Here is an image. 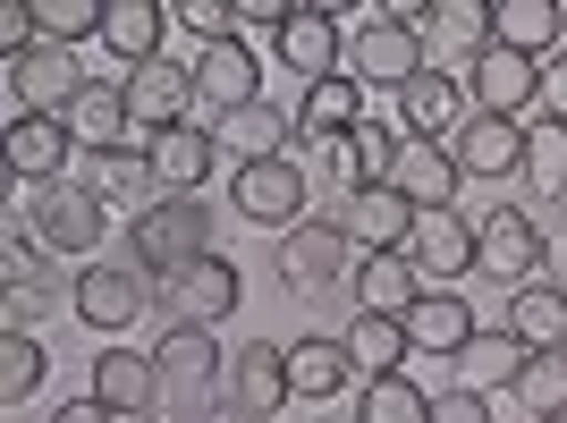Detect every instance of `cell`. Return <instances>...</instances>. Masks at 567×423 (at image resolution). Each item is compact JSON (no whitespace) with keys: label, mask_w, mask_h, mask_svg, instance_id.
<instances>
[{"label":"cell","mask_w":567,"mask_h":423,"mask_svg":"<svg viewBox=\"0 0 567 423\" xmlns=\"http://www.w3.org/2000/svg\"><path fill=\"white\" fill-rule=\"evenodd\" d=\"M127 255L153 271V280H178L187 262L213 255V212L204 195H153V204L127 220Z\"/></svg>","instance_id":"6da1fadb"},{"label":"cell","mask_w":567,"mask_h":423,"mask_svg":"<svg viewBox=\"0 0 567 423\" xmlns=\"http://www.w3.org/2000/svg\"><path fill=\"white\" fill-rule=\"evenodd\" d=\"M348 76L364 94H406V85L424 76V34L390 18V0H373V9L348 25Z\"/></svg>","instance_id":"7a4b0ae2"},{"label":"cell","mask_w":567,"mask_h":423,"mask_svg":"<svg viewBox=\"0 0 567 423\" xmlns=\"http://www.w3.org/2000/svg\"><path fill=\"white\" fill-rule=\"evenodd\" d=\"M76 322L94 330V339H118V330L136 322V313H153V297H162V280H153V271H144L136 255H102V262H85V271H76Z\"/></svg>","instance_id":"3957f363"},{"label":"cell","mask_w":567,"mask_h":423,"mask_svg":"<svg viewBox=\"0 0 567 423\" xmlns=\"http://www.w3.org/2000/svg\"><path fill=\"white\" fill-rule=\"evenodd\" d=\"M237 297H246V271H237L229 255H204V262H187L178 280H162L153 313H162V330H220L237 313Z\"/></svg>","instance_id":"277c9868"},{"label":"cell","mask_w":567,"mask_h":423,"mask_svg":"<svg viewBox=\"0 0 567 423\" xmlns=\"http://www.w3.org/2000/svg\"><path fill=\"white\" fill-rule=\"evenodd\" d=\"M34 237H43L60 262H102V237H111V204H102L94 187H76V178H60V187L34 195Z\"/></svg>","instance_id":"5b68a950"},{"label":"cell","mask_w":567,"mask_h":423,"mask_svg":"<svg viewBox=\"0 0 567 423\" xmlns=\"http://www.w3.org/2000/svg\"><path fill=\"white\" fill-rule=\"evenodd\" d=\"M288 399H297L288 348H280V339H246V348L229 355V373H220V406H229V423H280Z\"/></svg>","instance_id":"8992f818"},{"label":"cell","mask_w":567,"mask_h":423,"mask_svg":"<svg viewBox=\"0 0 567 423\" xmlns=\"http://www.w3.org/2000/svg\"><path fill=\"white\" fill-rule=\"evenodd\" d=\"M474 271H483V280H499L508 297H517L525 280H543V220H534V212H517V204L483 212V220H474Z\"/></svg>","instance_id":"52a82bcc"},{"label":"cell","mask_w":567,"mask_h":423,"mask_svg":"<svg viewBox=\"0 0 567 423\" xmlns=\"http://www.w3.org/2000/svg\"><path fill=\"white\" fill-rule=\"evenodd\" d=\"M85 85H94V76H85V60H76V51H60V43H34L25 60H9L18 118H69Z\"/></svg>","instance_id":"ba28073f"},{"label":"cell","mask_w":567,"mask_h":423,"mask_svg":"<svg viewBox=\"0 0 567 423\" xmlns=\"http://www.w3.org/2000/svg\"><path fill=\"white\" fill-rule=\"evenodd\" d=\"M229 204H237V220L288 237L297 220H306V162H246V169H229Z\"/></svg>","instance_id":"9c48e42d"},{"label":"cell","mask_w":567,"mask_h":423,"mask_svg":"<svg viewBox=\"0 0 567 423\" xmlns=\"http://www.w3.org/2000/svg\"><path fill=\"white\" fill-rule=\"evenodd\" d=\"M355 271V246L339 220H297V229L280 237V280L297 288V297H322V288H339Z\"/></svg>","instance_id":"30bf717a"},{"label":"cell","mask_w":567,"mask_h":423,"mask_svg":"<svg viewBox=\"0 0 567 423\" xmlns=\"http://www.w3.org/2000/svg\"><path fill=\"white\" fill-rule=\"evenodd\" d=\"M466 102H474V111H492V118H534V102H543V60L492 43L466 69Z\"/></svg>","instance_id":"8fae6325"},{"label":"cell","mask_w":567,"mask_h":423,"mask_svg":"<svg viewBox=\"0 0 567 423\" xmlns=\"http://www.w3.org/2000/svg\"><path fill=\"white\" fill-rule=\"evenodd\" d=\"M406 262H415V280H424V288L474 280V220H466V212H415Z\"/></svg>","instance_id":"7c38bea8"},{"label":"cell","mask_w":567,"mask_h":423,"mask_svg":"<svg viewBox=\"0 0 567 423\" xmlns=\"http://www.w3.org/2000/svg\"><path fill=\"white\" fill-rule=\"evenodd\" d=\"M415 34H424V69H457V60L474 69V60L499 43L492 34V0H432Z\"/></svg>","instance_id":"4fadbf2b"},{"label":"cell","mask_w":567,"mask_h":423,"mask_svg":"<svg viewBox=\"0 0 567 423\" xmlns=\"http://www.w3.org/2000/svg\"><path fill=\"white\" fill-rule=\"evenodd\" d=\"M76 187H94L111 212H144L153 195H162V178H153V144H111V153H76Z\"/></svg>","instance_id":"5bb4252c"},{"label":"cell","mask_w":567,"mask_h":423,"mask_svg":"<svg viewBox=\"0 0 567 423\" xmlns=\"http://www.w3.org/2000/svg\"><path fill=\"white\" fill-rule=\"evenodd\" d=\"M127 118H136V136H169V127H187V118H195V69H178V60L127 69Z\"/></svg>","instance_id":"9a60e30c"},{"label":"cell","mask_w":567,"mask_h":423,"mask_svg":"<svg viewBox=\"0 0 567 423\" xmlns=\"http://www.w3.org/2000/svg\"><path fill=\"white\" fill-rule=\"evenodd\" d=\"M399 102V136H415V144H450L457 127L474 118V102H466V85H457L450 69H424L406 94H390Z\"/></svg>","instance_id":"2e32d148"},{"label":"cell","mask_w":567,"mask_h":423,"mask_svg":"<svg viewBox=\"0 0 567 423\" xmlns=\"http://www.w3.org/2000/svg\"><path fill=\"white\" fill-rule=\"evenodd\" d=\"M271 51H280L288 76L322 85V76L348 69V25H339V9H306V0H297V18H288V34H280Z\"/></svg>","instance_id":"e0dca14e"},{"label":"cell","mask_w":567,"mask_h":423,"mask_svg":"<svg viewBox=\"0 0 567 423\" xmlns=\"http://www.w3.org/2000/svg\"><path fill=\"white\" fill-rule=\"evenodd\" d=\"M213 144H220V162H229V169H246V162H288L297 118H288L271 94H262V102H246V111L213 118Z\"/></svg>","instance_id":"ac0fdd59"},{"label":"cell","mask_w":567,"mask_h":423,"mask_svg":"<svg viewBox=\"0 0 567 423\" xmlns=\"http://www.w3.org/2000/svg\"><path fill=\"white\" fill-rule=\"evenodd\" d=\"M339 229H348L355 255H406V237H415V204L399 187H355L339 204Z\"/></svg>","instance_id":"d6986e66"},{"label":"cell","mask_w":567,"mask_h":423,"mask_svg":"<svg viewBox=\"0 0 567 423\" xmlns=\"http://www.w3.org/2000/svg\"><path fill=\"white\" fill-rule=\"evenodd\" d=\"M85 399H102L118 423L127 415H162V364H153L144 348H118L111 339V348L94 355V390H85Z\"/></svg>","instance_id":"ffe728a7"},{"label":"cell","mask_w":567,"mask_h":423,"mask_svg":"<svg viewBox=\"0 0 567 423\" xmlns=\"http://www.w3.org/2000/svg\"><path fill=\"white\" fill-rule=\"evenodd\" d=\"M399 322H406V348H415V364H424V355L457 364V355H466V339L483 330V322H474V306L457 297V288H424V297H415Z\"/></svg>","instance_id":"44dd1931"},{"label":"cell","mask_w":567,"mask_h":423,"mask_svg":"<svg viewBox=\"0 0 567 423\" xmlns=\"http://www.w3.org/2000/svg\"><path fill=\"white\" fill-rule=\"evenodd\" d=\"M9 178H25V187H60V178H76L69 118H9Z\"/></svg>","instance_id":"7402d4cb"},{"label":"cell","mask_w":567,"mask_h":423,"mask_svg":"<svg viewBox=\"0 0 567 423\" xmlns=\"http://www.w3.org/2000/svg\"><path fill=\"white\" fill-rule=\"evenodd\" d=\"M381 187H399L415 212H457V187H466V169H457L450 144H415V136H406V144H399V169H390Z\"/></svg>","instance_id":"603a6c76"},{"label":"cell","mask_w":567,"mask_h":423,"mask_svg":"<svg viewBox=\"0 0 567 423\" xmlns=\"http://www.w3.org/2000/svg\"><path fill=\"white\" fill-rule=\"evenodd\" d=\"M162 25H178L169 0H111V9H102V51H111L118 69H153V60H169Z\"/></svg>","instance_id":"cb8c5ba5"},{"label":"cell","mask_w":567,"mask_h":423,"mask_svg":"<svg viewBox=\"0 0 567 423\" xmlns=\"http://www.w3.org/2000/svg\"><path fill=\"white\" fill-rule=\"evenodd\" d=\"M195 102H213V118H229V111H246V102H262V60L246 51V34H237V43L195 51Z\"/></svg>","instance_id":"d4e9b609"},{"label":"cell","mask_w":567,"mask_h":423,"mask_svg":"<svg viewBox=\"0 0 567 423\" xmlns=\"http://www.w3.org/2000/svg\"><path fill=\"white\" fill-rule=\"evenodd\" d=\"M450 153H457V169H466V178H517V162H525V118L474 111L466 127L450 136Z\"/></svg>","instance_id":"484cf974"},{"label":"cell","mask_w":567,"mask_h":423,"mask_svg":"<svg viewBox=\"0 0 567 423\" xmlns=\"http://www.w3.org/2000/svg\"><path fill=\"white\" fill-rule=\"evenodd\" d=\"M153 144V178H162V195H204V178L220 169V144L204 118H187V127H169V136H144Z\"/></svg>","instance_id":"4316f807"},{"label":"cell","mask_w":567,"mask_h":423,"mask_svg":"<svg viewBox=\"0 0 567 423\" xmlns=\"http://www.w3.org/2000/svg\"><path fill=\"white\" fill-rule=\"evenodd\" d=\"M517 187L534 195V204H567V118L559 111H534V118H525Z\"/></svg>","instance_id":"83f0119b"},{"label":"cell","mask_w":567,"mask_h":423,"mask_svg":"<svg viewBox=\"0 0 567 423\" xmlns=\"http://www.w3.org/2000/svg\"><path fill=\"white\" fill-rule=\"evenodd\" d=\"M492 34L525 60H550L567 43V0H492Z\"/></svg>","instance_id":"f1b7e54d"},{"label":"cell","mask_w":567,"mask_h":423,"mask_svg":"<svg viewBox=\"0 0 567 423\" xmlns=\"http://www.w3.org/2000/svg\"><path fill=\"white\" fill-rule=\"evenodd\" d=\"M339 339H348L355 381H390V373H406V364H415V348H406V322H399V313H355Z\"/></svg>","instance_id":"f546056e"},{"label":"cell","mask_w":567,"mask_h":423,"mask_svg":"<svg viewBox=\"0 0 567 423\" xmlns=\"http://www.w3.org/2000/svg\"><path fill=\"white\" fill-rule=\"evenodd\" d=\"M508 339H517L525 355L567 348V288L559 280H525L517 297H508Z\"/></svg>","instance_id":"4dcf8cb0"},{"label":"cell","mask_w":567,"mask_h":423,"mask_svg":"<svg viewBox=\"0 0 567 423\" xmlns=\"http://www.w3.org/2000/svg\"><path fill=\"white\" fill-rule=\"evenodd\" d=\"M69 136H76V153H111V144H136V118H127V85H85L76 94V111H69Z\"/></svg>","instance_id":"1f68e13d"},{"label":"cell","mask_w":567,"mask_h":423,"mask_svg":"<svg viewBox=\"0 0 567 423\" xmlns=\"http://www.w3.org/2000/svg\"><path fill=\"white\" fill-rule=\"evenodd\" d=\"M288 381H297V399L306 406H322V399H339L355 381V364H348V339H288Z\"/></svg>","instance_id":"d6a6232c"},{"label":"cell","mask_w":567,"mask_h":423,"mask_svg":"<svg viewBox=\"0 0 567 423\" xmlns=\"http://www.w3.org/2000/svg\"><path fill=\"white\" fill-rule=\"evenodd\" d=\"M348 288H355V313H406L415 297H424V280H415L406 255H355Z\"/></svg>","instance_id":"836d02e7"},{"label":"cell","mask_w":567,"mask_h":423,"mask_svg":"<svg viewBox=\"0 0 567 423\" xmlns=\"http://www.w3.org/2000/svg\"><path fill=\"white\" fill-rule=\"evenodd\" d=\"M364 111H373V94H364V85L339 69V76H322V85H306L297 136H348V127H364Z\"/></svg>","instance_id":"e575fe53"},{"label":"cell","mask_w":567,"mask_h":423,"mask_svg":"<svg viewBox=\"0 0 567 423\" xmlns=\"http://www.w3.org/2000/svg\"><path fill=\"white\" fill-rule=\"evenodd\" d=\"M508 399H517L534 423H543V415H567V348L525 355V364H517V381H508Z\"/></svg>","instance_id":"d590c367"},{"label":"cell","mask_w":567,"mask_h":423,"mask_svg":"<svg viewBox=\"0 0 567 423\" xmlns=\"http://www.w3.org/2000/svg\"><path fill=\"white\" fill-rule=\"evenodd\" d=\"M355 423H432V390H424L415 373L364 381V399H355Z\"/></svg>","instance_id":"8d00e7d4"},{"label":"cell","mask_w":567,"mask_h":423,"mask_svg":"<svg viewBox=\"0 0 567 423\" xmlns=\"http://www.w3.org/2000/svg\"><path fill=\"white\" fill-rule=\"evenodd\" d=\"M517 364H525V348L508 339V322H499V330H474V339H466V355H457L466 390H483V399H492L499 381H517Z\"/></svg>","instance_id":"74e56055"},{"label":"cell","mask_w":567,"mask_h":423,"mask_svg":"<svg viewBox=\"0 0 567 423\" xmlns=\"http://www.w3.org/2000/svg\"><path fill=\"white\" fill-rule=\"evenodd\" d=\"M51 381V355L43 339H25V330H0V406H25L34 390Z\"/></svg>","instance_id":"f35d334b"},{"label":"cell","mask_w":567,"mask_h":423,"mask_svg":"<svg viewBox=\"0 0 567 423\" xmlns=\"http://www.w3.org/2000/svg\"><path fill=\"white\" fill-rule=\"evenodd\" d=\"M102 9L111 0H34V25H43V43L76 51V43H102Z\"/></svg>","instance_id":"ab89813d"},{"label":"cell","mask_w":567,"mask_h":423,"mask_svg":"<svg viewBox=\"0 0 567 423\" xmlns=\"http://www.w3.org/2000/svg\"><path fill=\"white\" fill-rule=\"evenodd\" d=\"M306 144V178H331V187H364V162H355V136H297Z\"/></svg>","instance_id":"60d3db41"},{"label":"cell","mask_w":567,"mask_h":423,"mask_svg":"<svg viewBox=\"0 0 567 423\" xmlns=\"http://www.w3.org/2000/svg\"><path fill=\"white\" fill-rule=\"evenodd\" d=\"M60 306H76V297H60V288H0V330L43 339V322H51Z\"/></svg>","instance_id":"b9f144b4"},{"label":"cell","mask_w":567,"mask_h":423,"mask_svg":"<svg viewBox=\"0 0 567 423\" xmlns=\"http://www.w3.org/2000/svg\"><path fill=\"white\" fill-rule=\"evenodd\" d=\"M43 262H51L43 237H25V229L0 237V280H9V288H51V280H43Z\"/></svg>","instance_id":"7bdbcfd3"},{"label":"cell","mask_w":567,"mask_h":423,"mask_svg":"<svg viewBox=\"0 0 567 423\" xmlns=\"http://www.w3.org/2000/svg\"><path fill=\"white\" fill-rule=\"evenodd\" d=\"M178 25H187L204 51H213V43H237V9H229V0H178Z\"/></svg>","instance_id":"ee69618b"},{"label":"cell","mask_w":567,"mask_h":423,"mask_svg":"<svg viewBox=\"0 0 567 423\" xmlns=\"http://www.w3.org/2000/svg\"><path fill=\"white\" fill-rule=\"evenodd\" d=\"M432 423H499V415H492V399H483V390H466V381H457V390H441V399H432Z\"/></svg>","instance_id":"f6af8a7d"},{"label":"cell","mask_w":567,"mask_h":423,"mask_svg":"<svg viewBox=\"0 0 567 423\" xmlns=\"http://www.w3.org/2000/svg\"><path fill=\"white\" fill-rule=\"evenodd\" d=\"M288 18H297V0H237V25H262L271 43L288 34Z\"/></svg>","instance_id":"bcb514c9"},{"label":"cell","mask_w":567,"mask_h":423,"mask_svg":"<svg viewBox=\"0 0 567 423\" xmlns=\"http://www.w3.org/2000/svg\"><path fill=\"white\" fill-rule=\"evenodd\" d=\"M543 280L567 288V220H550V229H543Z\"/></svg>","instance_id":"7dc6e473"},{"label":"cell","mask_w":567,"mask_h":423,"mask_svg":"<svg viewBox=\"0 0 567 423\" xmlns=\"http://www.w3.org/2000/svg\"><path fill=\"white\" fill-rule=\"evenodd\" d=\"M51 423H118V415H111V406H102V399H69V406H60V415H51Z\"/></svg>","instance_id":"c3c4849f"},{"label":"cell","mask_w":567,"mask_h":423,"mask_svg":"<svg viewBox=\"0 0 567 423\" xmlns=\"http://www.w3.org/2000/svg\"><path fill=\"white\" fill-rule=\"evenodd\" d=\"M543 94H550V111L567 118V51H559V60H550V69H543Z\"/></svg>","instance_id":"681fc988"},{"label":"cell","mask_w":567,"mask_h":423,"mask_svg":"<svg viewBox=\"0 0 567 423\" xmlns=\"http://www.w3.org/2000/svg\"><path fill=\"white\" fill-rule=\"evenodd\" d=\"M543 423H567V415H543Z\"/></svg>","instance_id":"f907efd6"}]
</instances>
